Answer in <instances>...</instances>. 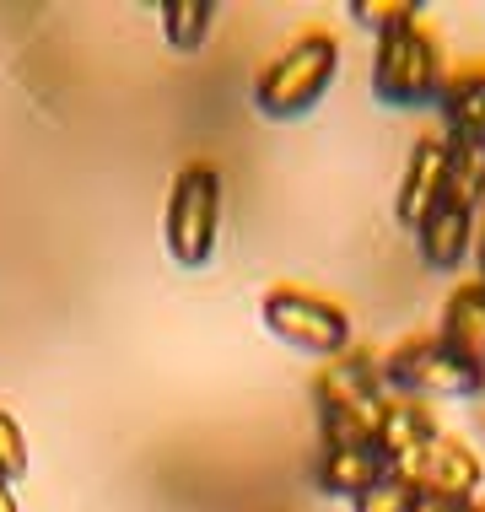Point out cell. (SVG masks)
<instances>
[{
    "instance_id": "cell-1",
    "label": "cell",
    "mask_w": 485,
    "mask_h": 512,
    "mask_svg": "<svg viewBox=\"0 0 485 512\" xmlns=\"http://www.w3.org/2000/svg\"><path fill=\"white\" fill-rule=\"evenodd\" d=\"M340 76V44L324 27H308L297 44H286L254 81V108L265 119H302L324 103Z\"/></svg>"
},
{
    "instance_id": "cell-2",
    "label": "cell",
    "mask_w": 485,
    "mask_h": 512,
    "mask_svg": "<svg viewBox=\"0 0 485 512\" xmlns=\"http://www.w3.org/2000/svg\"><path fill=\"white\" fill-rule=\"evenodd\" d=\"M442 49L421 22H405L372 49V92L388 108H426L442 92Z\"/></svg>"
},
{
    "instance_id": "cell-3",
    "label": "cell",
    "mask_w": 485,
    "mask_h": 512,
    "mask_svg": "<svg viewBox=\"0 0 485 512\" xmlns=\"http://www.w3.org/2000/svg\"><path fill=\"white\" fill-rule=\"evenodd\" d=\"M383 383L388 394L410 399H475L485 389V372L469 367L442 335H415L383 356Z\"/></svg>"
},
{
    "instance_id": "cell-4",
    "label": "cell",
    "mask_w": 485,
    "mask_h": 512,
    "mask_svg": "<svg viewBox=\"0 0 485 512\" xmlns=\"http://www.w3.org/2000/svg\"><path fill=\"white\" fill-rule=\"evenodd\" d=\"M259 318L275 340H286L291 351H308V356H335L351 351V313L340 302L308 292V286H270L265 302H259Z\"/></svg>"
},
{
    "instance_id": "cell-5",
    "label": "cell",
    "mask_w": 485,
    "mask_h": 512,
    "mask_svg": "<svg viewBox=\"0 0 485 512\" xmlns=\"http://www.w3.org/2000/svg\"><path fill=\"white\" fill-rule=\"evenodd\" d=\"M216 238H221V173L211 162H189L173 178L168 195V254L184 270H200L211 265Z\"/></svg>"
},
{
    "instance_id": "cell-6",
    "label": "cell",
    "mask_w": 485,
    "mask_h": 512,
    "mask_svg": "<svg viewBox=\"0 0 485 512\" xmlns=\"http://www.w3.org/2000/svg\"><path fill=\"white\" fill-rule=\"evenodd\" d=\"M399 480H410V491L421 496V502L469 507L485 491V464L459 432H437L421 459H415L410 469H399Z\"/></svg>"
},
{
    "instance_id": "cell-7",
    "label": "cell",
    "mask_w": 485,
    "mask_h": 512,
    "mask_svg": "<svg viewBox=\"0 0 485 512\" xmlns=\"http://www.w3.org/2000/svg\"><path fill=\"white\" fill-rule=\"evenodd\" d=\"M442 200H448V135L426 130L405 162V178H399V200H394L399 227L415 232Z\"/></svg>"
},
{
    "instance_id": "cell-8",
    "label": "cell",
    "mask_w": 485,
    "mask_h": 512,
    "mask_svg": "<svg viewBox=\"0 0 485 512\" xmlns=\"http://www.w3.org/2000/svg\"><path fill=\"white\" fill-rule=\"evenodd\" d=\"M442 426L432 421V405L426 399H410V394H388L383 399V421H378V437H372V448H378V459L394 469H410L421 459L426 448H432V437Z\"/></svg>"
},
{
    "instance_id": "cell-9",
    "label": "cell",
    "mask_w": 485,
    "mask_h": 512,
    "mask_svg": "<svg viewBox=\"0 0 485 512\" xmlns=\"http://www.w3.org/2000/svg\"><path fill=\"white\" fill-rule=\"evenodd\" d=\"M415 248H421V259L432 270H459L469 259V248H475V216L459 211L453 200H442L437 211L415 227Z\"/></svg>"
},
{
    "instance_id": "cell-10",
    "label": "cell",
    "mask_w": 485,
    "mask_h": 512,
    "mask_svg": "<svg viewBox=\"0 0 485 512\" xmlns=\"http://www.w3.org/2000/svg\"><path fill=\"white\" fill-rule=\"evenodd\" d=\"M437 335L448 340L469 367L485 372V281L453 286L448 302H442V329Z\"/></svg>"
},
{
    "instance_id": "cell-11",
    "label": "cell",
    "mask_w": 485,
    "mask_h": 512,
    "mask_svg": "<svg viewBox=\"0 0 485 512\" xmlns=\"http://www.w3.org/2000/svg\"><path fill=\"white\" fill-rule=\"evenodd\" d=\"M394 469H388L378 459V448H324V459H318V486H324L329 496H367L378 480H388Z\"/></svg>"
},
{
    "instance_id": "cell-12",
    "label": "cell",
    "mask_w": 485,
    "mask_h": 512,
    "mask_svg": "<svg viewBox=\"0 0 485 512\" xmlns=\"http://www.w3.org/2000/svg\"><path fill=\"white\" fill-rule=\"evenodd\" d=\"M437 108H442L448 135H480V141H485V65L442 81Z\"/></svg>"
},
{
    "instance_id": "cell-13",
    "label": "cell",
    "mask_w": 485,
    "mask_h": 512,
    "mask_svg": "<svg viewBox=\"0 0 485 512\" xmlns=\"http://www.w3.org/2000/svg\"><path fill=\"white\" fill-rule=\"evenodd\" d=\"M448 200L469 216L485 205V141L480 135H448Z\"/></svg>"
},
{
    "instance_id": "cell-14",
    "label": "cell",
    "mask_w": 485,
    "mask_h": 512,
    "mask_svg": "<svg viewBox=\"0 0 485 512\" xmlns=\"http://www.w3.org/2000/svg\"><path fill=\"white\" fill-rule=\"evenodd\" d=\"M157 17H162V38H168V49H178V54H200L205 38H211L216 6H211V0H162Z\"/></svg>"
},
{
    "instance_id": "cell-15",
    "label": "cell",
    "mask_w": 485,
    "mask_h": 512,
    "mask_svg": "<svg viewBox=\"0 0 485 512\" xmlns=\"http://www.w3.org/2000/svg\"><path fill=\"white\" fill-rule=\"evenodd\" d=\"M351 17L383 38L405 22H421V6H415V0H351Z\"/></svg>"
},
{
    "instance_id": "cell-16",
    "label": "cell",
    "mask_w": 485,
    "mask_h": 512,
    "mask_svg": "<svg viewBox=\"0 0 485 512\" xmlns=\"http://www.w3.org/2000/svg\"><path fill=\"white\" fill-rule=\"evenodd\" d=\"M351 507H356V512H415V507H421V496L410 491V480L388 475V480H378L367 496H356Z\"/></svg>"
},
{
    "instance_id": "cell-17",
    "label": "cell",
    "mask_w": 485,
    "mask_h": 512,
    "mask_svg": "<svg viewBox=\"0 0 485 512\" xmlns=\"http://www.w3.org/2000/svg\"><path fill=\"white\" fill-rule=\"evenodd\" d=\"M22 475H27V432L17 426L11 410H0V480L17 486Z\"/></svg>"
},
{
    "instance_id": "cell-18",
    "label": "cell",
    "mask_w": 485,
    "mask_h": 512,
    "mask_svg": "<svg viewBox=\"0 0 485 512\" xmlns=\"http://www.w3.org/2000/svg\"><path fill=\"white\" fill-rule=\"evenodd\" d=\"M0 512H22V507H17V491H11L6 480H0Z\"/></svg>"
},
{
    "instance_id": "cell-19",
    "label": "cell",
    "mask_w": 485,
    "mask_h": 512,
    "mask_svg": "<svg viewBox=\"0 0 485 512\" xmlns=\"http://www.w3.org/2000/svg\"><path fill=\"white\" fill-rule=\"evenodd\" d=\"M469 410H475V426H480V432H485V389H480L475 399H469Z\"/></svg>"
},
{
    "instance_id": "cell-20",
    "label": "cell",
    "mask_w": 485,
    "mask_h": 512,
    "mask_svg": "<svg viewBox=\"0 0 485 512\" xmlns=\"http://www.w3.org/2000/svg\"><path fill=\"white\" fill-rule=\"evenodd\" d=\"M415 512H469V507H442V502H421Z\"/></svg>"
},
{
    "instance_id": "cell-21",
    "label": "cell",
    "mask_w": 485,
    "mask_h": 512,
    "mask_svg": "<svg viewBox=\"0 0 485 512\" xmlns=\"http://www.w3.org/2000/svg\"><path fill=\"white\" fill-rule=\"evenodd\" d=\"M475 254H480V281H485V232L475 238Z\"/></svg>"
},
{
    "instance_id": "cell-22",
    "label": "cell",
    "mask_w": 485,
    "mask_h": 512,
    "mask_svg": "<svg viewBox=\"0 0 485 512\" xmlns=\"http://www.w3.org/2000/svg\"><path fill=\"white\" fill-rule=\"evenodd\" d=\"M469 512H485V491L475 496V502H469Z\"/></svg>"
}]
</instances>
